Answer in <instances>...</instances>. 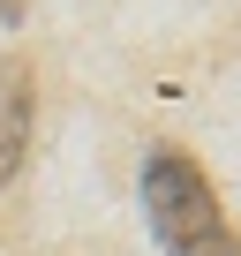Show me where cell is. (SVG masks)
<instances>
[{
  "mask_svg": "<svg viewBox=\"0 0 241 256\" xmlns=\"http://www.w3.org/2000/svg\"><path fill=\"white\" fill-rule=\"evenodd\" d=\"M144 218H151L166 256H241V241L226 234V211H218V196H211V181L188 151H151Z\"/></svg>",
  "mask_w": 241,
  "mask_h": 256,
  "instance_id": "cell-1",
  "label": "cell"
},
{
  "mask_svg": "<svg viewBox=\"0 0 241 256\" xmlns=\"http://www.w3.org/2000/svg\"><path fill=\"white\" fill-rule=\"evenodd\" d=\"M30 113H38L30 60H23V53H8V60H0V188L23 174V151H30Z\"/></svg>",
  "mask_w": 241,
  "mask_h": 256,
  "instance_id": "cell-2",
  "label": "cell"
}]
</instances>
